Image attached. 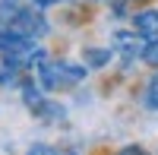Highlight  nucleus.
Here are the masks:
<instances>
[{
    "mask_svg": "<svg viewBox=\"0 0 158 155\" xmlns=\"http://www.w3.org/2000/svg\"><path fill=\"white\" fill-rule=\"evenodd\" d=\"M32 76L38 79V86L44 89L48 95H57V92H67V86H63V57L51 54L44 57L38 67L32 70Z\"/></svg>",
    "mask_w": 158,
    "mask_h": 155,
    "instance_id": "f257e3e1",
    "label": "nucleus"
},
{
    "mask_svg": "<svg viewBox=\"0 0 158 155\" xmlns=\"http://www.w3.org/2000/svg\"><path fill=\"white\" fill-rule=\"evenodd\" d=\"M130 25H133L146 41L158 38V6H136L130 13Z\"/></svg>",
    "mask_w": 158,
    "mask_h": 155,
    "instance_id": "f03ea898",
    "label": "nucleus"
},
{
    "mask_svg": "<svg viewBox=\"0 0 158 155\" xmlns=\"http://www.w3.org/2000/svg\"><path fill=\"white\" fill-rule=\"evenodd\" d=\"M32 117L41 124V127H60L63 120H67V108H63L57 98L44 95V98H41V105L32 108Z\"/></svg>",
    "mask_w": 158,
    "mask_h": 155,
    "instance_id": "7ed1b4c3",
    "label": "nucleus"
},
{
    "mask_svg": "<svg viewBox=\"0 0 158 155\" xmlns=\"http://www.w3.org/2000/svg\"><path fill=\"white\" fill-rule=\"evenodd\" d=\"M114 48H101V44H85L82 48V60L85 67H89V73H101V70H108L111 63H114Z\"/></svg>",
    "mask_w": 158,
    "mask_h": 155,
    "instance_id": "20e7f679",
    "label": "nucleus"
},
{
    "mask_svg": "<svg viewBox=\"0 0 158 155\" xmlns=\"http://www.w3.org/2000/svg\"><path fill=\"white\" fill-rule=\"evenodd\" d=\"M16 89H19V98H22V105L29 108V111H32V108H38V105H41V98L48 95L44 89L38 86V79H35L32 73H25L22 79H19V86H16Z\"/></svg>",
    "mask_w": 158,
    "mask_h": 155,
    "instance_id": "39448f33",
    "label": "nucleus"
},
{
    "mask_svg": "<svg viewBox=\"0 0 158 155\" xmlns=\"http://www.w3.org/2000/svg\"><path fill=\"white\" fill-rule=\"evenodd\" d=\"M139 101H142V108H146V111H155V114H158V70H152L146 79H142V86H139Z\"/></svg>",
    "mask_w": 158,
    "mask_h": 155,
    "instance_id": "423d86ee",
    "label": "nucleus"
},
{
    "mask_svg": "<svg viewBox=\"0 0 158 155\" xmlns=\"http://www.w3.org/2000/svg\"><path fill=\"white\" fill-rule=\"evenodd\" d=\"M25 44H29L25 38L13 35L10 29H3V25H0V54H6V51H19V48H25Z\"/></svg>",
    "mask_w": 158,
    "mask_h": 155,
    "instance_id": "0eeeda50",
    "label": "nucleus"
},
{
    "mask_svg": "<svg viewBox=\"0 0 158 155\" xmlns=\"http://www.w3.org/2000/svg\"><path fill=\"white\" fill-rule=\"evenodd\" d=\"M139 63H142V67H149V70H158V38H152V41L142 44Z\"/></svg>",
    "mask_w": 158,
    "mask_h": 155,
    "instance_id": "6e6552de",
    "label": "nucleus"
},
{
    "mask_svg": "<svg viewBox=\"0 0 158 155\" xmlns=\"http://www.w3.org/2000/svg\"><path fill=\"white\" fill-rule=\"evenodd\" d=\"M101 155H149V149L139 146V143H127L120 149H108V152H101Z\"/></svg>",
    "mask_w": 158,
    "mask_h": 155,
    "instance_id": "1a4fd4ad",
    "label": "nucleus"
},
{
    "mask_svg": "<svg viewBox=\"0 0 158 155\" xmlns=\"http://www.w3.org/2000/svg\"><path fill=\"white\" fill-rule=\"evenodd\" d=\"M25 155H63L54 143H32L29 149H25Z\"/></svg>",
    "mask_w": 158,
    "mask_h": 155,
    "instance_id": "9d476101",
    "label": "nucleus"
},
{
    "mask_svg": "<svg viewBox=\"0 0 158 155\" xmlns=\"http://www.w3.org/2000/svg\"><path fill=\"white\" fill-rule=\"evenodd\" d=\"M29 3H32V6H38V10H44V13H48V10H54V6H60V3H63V0H29Z\"/></svg>",
    "mask_w": 158,
    "mask_h": 155,
    "instance_id": "9b49d317",
    "label": "nucleus"
},
{
    "mask_svg": "<svg viewBox=\"0 0 158 155\" xmlns=\"http://www.w3.org/2000/svg\"><path fill=\"white\" fill-rule=\"evenodd\" d=\"M127 3H130V6H149L152 0H127Z\"/></svg>",
    "mask_w": 158,
    "mask_h": 155,
    "instance_id": "f8f14e48",
    "label": "nucleus"
},
{
    "mask_svg": "<svg viewBox=\"0 0 158 155\" xmlns=\"http://www.w3.org/2000/svg\"><path fill=\"white\" fill-rule=\"evenodd\" d=\"M63 3H104V0H63Z\"/></svg>",
    "mask_w": 158,
    "mask_h": 155,
    "instance_id": "ddd939ff",
    "label": "nucleus"
},
{
    "mask_svg": "<svg viewBox=\"0 0 158 155\" xmlns=\"http://www.w3.org/2000/svg\"><path fill=\"white\" fill-rule=\"evenodd\" d=\"M67 155H79V152H67Z\"/></svg>",
    "mask_w": 158,
    "mask_h": 155,
    "instance_id": "4468645a",
    "label": "nucleus"
}]
</instances>
